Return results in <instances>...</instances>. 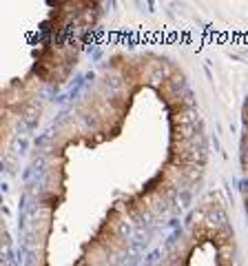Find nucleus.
<instances>
[{
  "instance_id": "f257e3e1",
  "label": "nucleus",
  "mask_w": 248,
  "mask_h": 266,
  "mask_svg": "<svg viewBox=\"0 0 248 266\" xmlns=\"http://www.w3.org/2000/svg\"><path fill=\"white\" fill-rule=\"evenodd\" d=\"M146 209L151 211L155 220H166L168 213H171V204H168V197L160 195V193H153V195H146L144 197Z\"/></svg>"
},
{
  "instance_id": "f03ea898",
  "label": "nucleus",
  "mask_w": 248,
  "mask_h": 266,
  "mask_svg": "<svg viewBox=\"0 0 248 266\" xmlns=\"http://www.w3.org/2000/svg\"><path fill=\"white\" fill-rule=\"evenodd\" d=\"M204 224L208 226L211 231H219L224 226V215L219 213V211L215 209H211V211H206V218H204Z\"/></svg>"
},
{
  "instance_id": "7ed1b4c3",
  "label": "nucleus",
  "mask_w": 248,
  "mask_h": 266,
  "mask_svg": "<svg viewBox=\"0 0 248 266\" xmlns=\"http://www.w3.org/2000/svg\"><path fill=\"white\" fill-rule=\"evenodd\" d=\"M230 255H233V246H230V244H224V246H222V259H224V262H228Z\"/></svg>"
},
{
  "instance_id": "20e7f679",
  "label": "nucleus",
  "mask_w": 248,
  "mask_h": 266,
  "mask_svg": "<svg viewBox=\"0 0 248 266\" xmlns=\"http://www.w3.org/2000/svg\"><path fill=\"white\" fill-rule=\"evenodd\" d=\"M33 118H36V104L27 107V111H25V120H33Z\"/></svg>"
},
{
  "instance_id": "39448f33",
  "label": "nucleus",
  "mask_w": 248,
  "mask_h": 266,
  "mask_svg": "<svg viewBox=\"0 0 248 266\" xmlns=\"http://www.w3.org/2000/svg\"><path fill=\"white\" fill-rule=\"evenodd\" d=\"M244 122H246V126H248V107L244 109Z\"/></svg>"
}]
</instances>
